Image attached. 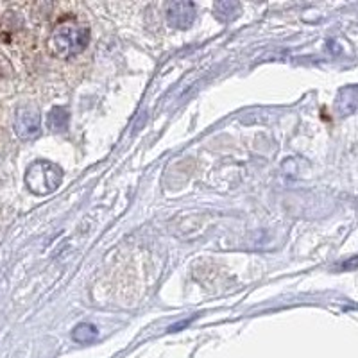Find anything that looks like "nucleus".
<instances>
[{
	"label": "nucleus",
	"mask_w": 358,
	"mask_h": 358,
	"mask_svg": "<svg viewBox=\"0 0 358 358\" xmlns=\"http://www.w3.org/2000/svg\"><path fill=\"white\" fill-rule=\"evenodd\" d=\"M88 41L90 29L86 25L79 24L78 20L70 18V20L56 25V29L47 40V49L54 57L69 59V57L81 54L86 49Z\"/></svg>",
	"instance_id": "f257e3e1"
},
{
	"label": "nucleus",
	"mask_w": 358,
	"mask_h": 358,
	"mask_svg": "<svg viewBox=\"0 0 358 358\" xmlns=\"http://www.w3.org/2000/svg\"><path fill=\"white\" fill-rule=\"evenodd\" d=\"M63 181V171L52 162H41L33 163L25 174V183L29 190L38 196H47L50 192L56 190Z\"/></svg>",
	"instance_id": "f03ea898"
},
{
	"label": "nucleus",
	"mask_w": 358,
	"mask_h": 358,
	"mask_svg": "<svg viewBox=\"0 0 358 358\" xmlns=\"http://www.w3.org/2000/svg\"><path fill=\"white\" fill-rule=\"evenodd\" d=\"M197 9L194 2L174 0L167 6V22L176 29H188L196 20Z\"/></svg>",
	"instance_id": "7ed1b4c3"
},
{
	"label": "nucleus",
	"mask_w": 358,
	"mask_h": 358,
	"mask_svg": "<svg viewBox=\"0 0 358 358\" xmlns=\"http://www.w3.org/2000/svg\"><path fill=\"white\" fill-rule=\"evenodd\" d=\"M15 129H17L20 138L31 140L38 136V133H40V111L33 106L20 108L17 113V120H15Z\"/></svg>",
	"instance_id": "20e7f679"
},
{
	"label": "nucleus",
	"mask_w": 358,
	"mask_h": 358,
	"mask_svg": "<svg viewBox=\"0 0 358 358\" xmlns=\"http://www.w3.org/2000/svg\"><path fill=\"white\" fill-rule=\"evenodd\" d=\"M335 108H337V113L341 117L353 115L358 110V86H348V88L341 90Z\"/></svg>",
	"instance_id": "39448f33"
},
{
	"label": "nucleus",
	"mask_w": 358,
	"mask_h": 358,
	"mask_svg": "<svg viewBox=\"0 0 358 358\" xmlns=\"http://www.w3.org/2000/svg\"><path fill=\"white\" fill-rule=\"evenodd\" d=\"M97 328L94 324H90V322H81L73 328L72 337L76 342H81V344H88V342L94 341L97 337Z\"/></svg>",
	"instance_id": "423d86ee"
},
{
	"label": "nucleus",
	"mask_w": 358,
	"mask_h": 358,
	"mask_svg": "<svg viewBox=\"0 0 358 358\" xmlns=\"http://www.w3.org/2000/svg\"><path fill=\"white\" fill-rule=\"evenodd\" d=\"M49 126L54 131H65L69 127V111L65 108H52L49 113Z\"/></svg>",
	"instance_id": "0eeeda50"
},
{
	"label": "nucleus",
	"mask_w": 358,
	"mask_h": 358,
	"mask_svg": "<svg viewBox=\"0 0 358 358\" xmlns=\"http://www.w3.org/2000/svg\"><path fill=\"white\" fill-rule=\"evenodd\" d=\"M215 13L219 15L220 20L229 22L236 18V15L241 13V8L236 2H219V4H215Z\"/></svg>",
	"instance_id": "6e6552de"
}]
</instances>
